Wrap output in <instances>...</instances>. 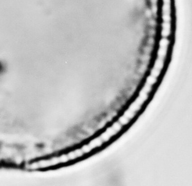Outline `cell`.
<instances>
[{
  "mask_svg": "<svg viewBox=\"0 0 192 186\" xmlns=\"http://www.w3.org/2000/svg\"><path fill=\"white\" fill-rule=\"evenodd\" d=\"M95 143L94 142L93 140H92L87 145H84L81 149H77L75 152H70L67 154L62 155L59 157H54L51 159L34 162V163L27 165V167L28 169H30V170H37V169H40V168H47V167H50V166H53V165H58L59 163H64V162L69 161L70 160H74L77 158L81 157L84 154L90 152L92 149L95 148Z\"/></svg>",
  "mask_w": 192,
  "mask_h": 186,
  "instance_id": "obj_1",
  "label": "cell"
}]
</instances>
